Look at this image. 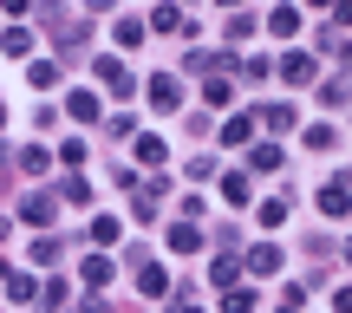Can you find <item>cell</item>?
<instances>
[{
    "label": "cell",
    "instance_id": "1",
    "mask_svg": "<svg viewBox=\"0 0 352 313\" xmlns=\"http://www.w3.org/2000/svg\"><path fill=\"white\" fill-rule=\"evenodd\" d=\"M98 72H104V85H111V91H131V72H124V65H111V59H104Z\"/></svg>",
    "mask_w": 352,
    "mask_h": 313
},
{
    "label": "cell",
    "instance_id": "2",
    "mask_svg": "<svg viewBox=\"0 0 352 313\" xmlns=\"http://www.w3.org/2000/svg\"><path fill=\"white\" fill-rule=\"evenodd\" d=\"M320 209H327V215H346V189L327 183V189H320Z\"/></svg>",
    "mask_w": 352,
    "mask_h": 313
},
{
    "label": "cell",
    "instance_id": "3",
    "mask_svg": "<svg viewBox=\"0 0 352 313\" xmlns=\"http://www.w3.org/2000/svg\"><path fill=\"white\" fill-rule=\"evenodd\" d=\"M151 98H157V105L170 111V105H176V78H151Z\"/></svg>",
    "mask_w": 352,
    "mask_h": 313
},
{
    "label": "cell",
    "instance_id": "4",
    "mask_svg": "<svg viewBox=\"0 0 352 313\" xmlns=\"http://www.w3.org/2000/svg\"><path fill=\"white\" fill-rule=\"evenodd\" d=\"M72 118H98V98L91 91H72Z\"/></svg>",
    "mask_w": 352,
    "mask_h": 313
}]
</instances>
